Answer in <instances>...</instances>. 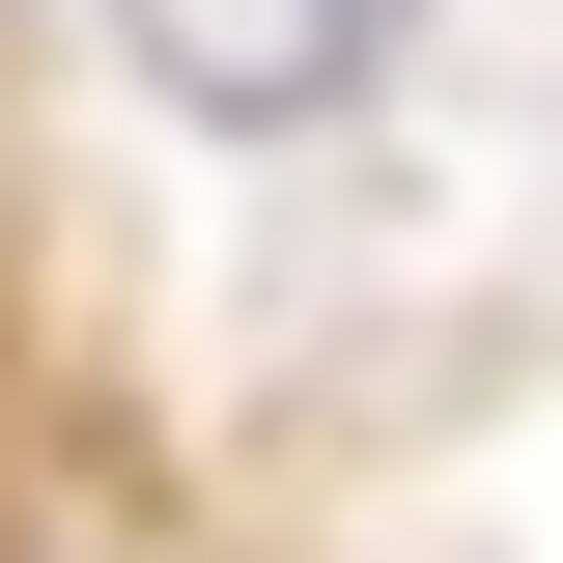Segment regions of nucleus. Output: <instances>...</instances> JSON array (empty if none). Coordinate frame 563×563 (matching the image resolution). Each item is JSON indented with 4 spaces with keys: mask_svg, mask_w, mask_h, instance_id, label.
<instances>
[{
    "mask_svg": "<svg viewBox=\"0 0 563 563\" xmlns=\"http://www.w3.org/2000/svg\"><path fill=\"white\" fill-rule=\"evenodd\" d=\"M113 29H141V85H169V113H339L422 0H113Z\"/></svg>",
    "mask_w": 563,
    "mask_h": 563,
    "instance_id": "f257e3e1",
    "label": "nucleus"
}]
</instances>
